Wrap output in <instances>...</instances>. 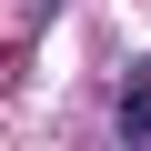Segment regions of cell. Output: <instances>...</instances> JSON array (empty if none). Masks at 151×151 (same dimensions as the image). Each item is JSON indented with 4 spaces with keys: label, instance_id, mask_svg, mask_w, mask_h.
I'll return each instance as SVG.
<instances>
[{
    "label": "cell",
    "instance_id": "cell-1",
    "mask_svg": "<svg viewBox=\"0 0 151 151\" xmlns=\"http://www.w3.org/2000/svg\"><path fill=\"white\" fill-rule=\"evenodd\" d=\"M121 141L151 151V70H131V91H121Z\"/></svg>",
    "mask_w": 151,
    "mask_h": 151
}]
</instances>
